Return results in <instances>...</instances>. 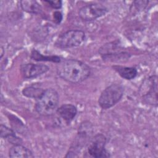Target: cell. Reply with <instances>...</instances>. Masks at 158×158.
<instances>
[{"instance_id": "9", "label": "cell", "mask_w": 158, "mask_h": 158, "mask_svg": "<svg viewBox=\"0 0 158 158\" xmlns=\"http://www.w3.org/2000/svg\"><path fill=\"white\" fill-rule=\"evenodd\" d=\"M148 86V89L146 93H144L142 99L144 103L153 106H157V75H152L149 77L146 83Z\"/></svg>"}, {"instance_id": "14", "label": "cell", "mask_w": 158, "mask_h": 158, "mask_svg": "<svg viewBox=\"0 0 158 158\" xmlns=\"http://www.w3.org/2000/svg\"><path fill=\"white\" fill-rule=\"evenodd\" d=\"M22 9L31 14L38 15L42 12L41 6L35 0H22L20 1Z\"/></svg>"}, {"instance_id": "7", "label": "cell", "mask_w": 158, "mask_h": 158, "mask_svg": "<svg viewBox=\"0 0 158 158\" xmlns=\"http://www.w3.org/2000/svg\"><path fill=\"white\" fill-rule=\"evenodd\" d=\"M107 12V8L102 4L93 3L81 7L78 11V15L82 20L90 22L105 15Z\"/></svg>"}, {"instance_id": "11", "label": "cell", "mask_w": 158, "mask_h": 158, "mask_svg": "<svg viewBox=\"0 0 158 158\" xmlns=\"http://www.w3.org/2000/svg\"><path fill=\"white\" fill-rule=\"evenodd\" d=\"M9 157L11 158H32L33 152L22 144L13 145L9 151Z\"/></svg>"}, {"instance_id": "4", "label": "cell", "mask_w": 158, "mask_h": 158, "mask_svg": "<svg viewBox=\"0 0 158 158\" xmlns=\"http://www.w3.org/2000/svg\"><path fill=\"white\" fill-rule=\"evenodd\" d=\"M99 53L104 60L118 61L128 60L131 54L125 51L118 41L107 43L99 49Z\"/></svg>"}, {"instance_id": "20", "label": "cell", "mask_w": 158, "mask_h": 158, "mask_svg": "<svg viewBox=\"0 0 158 158\" xmlns=\"http://www.w3.org/2000/svg\"><path fill=\"white\" fill-rule=\"evenodd\" d=\"M1 58H2V56H3V49H2V48L1 47Z\"/></svg>"}, {"instance_id": "15", "label": "cell", "mask_w": 158, "mask_h": 158, "mask_svg": "<svg viewBox=\"0 0 158 158\" xmlns=\"http://www.w3.org/2000/svg\"><path fill=\"white\" fill-rule=\"evenodd\" d=\"M30 57L31 59L35 61H47L52 62L54 63H59L61 61L60 57L58 56H44L41 54L36 49H33L31 52Z\"/></svg>"}, {"instance_id": "10", "label": "cell", "mask_w": 158, "mask_h": 158, "mask_svg": "<svg viewBox=\"0 0 158 158\" xmlns=\"http://www.w3.org/2000/svg\"><path fill=\"white\" fill-rule=\"evenodd\" d=\"M55 114L65 123L70 124L77 114V109L73 104H65L58 107Z\"/></svg>"}, {"instance_id": "6", "label": "cell", "mask_w": 158, "mask_h": 158, "mask_svg": "<svg viewBox=\"0 0 158 158\" xmlns=\"http://www.w3.org/2000/svg\"><path fill=\"white\" fill-rule=\"evenodd\" d=\"M106 137L102 133H98L91 137L87 144L86 151L90 157L94 158H106L110 157L106 149Z\"/></svg>"}, {"instance_id": "3", "label": "cell", "mask_w": 158, "mask_h": 158, "mask_svg": "<svg viewBox=\"0 0 158 158\" xmlns=\"http://www.w3.org/2000/svg\"><path fill=\"white\" fill-rule=\"evenodd\" d=\"M123 86L117 83H112L106 87L101 93L98 104L102 109H108L118 103L123 96Z\"/></svg>"}, {"instance_id": "1", "label": "cell", "mask_w": 158, "mask_h": 158, "mask_svg": "<svg viewBox=\"0 0 158 158\" xmlns=\"http://www.w3.org/2000/svg\"><path fill=\"white\" fill-rule=\"evenodd\" d=\"M56 72L58 76L64 80L72 83H78L89 77L91 69L81 60L66 59L57 63Z\"/></svg>"}, {"instance_id": "13", "label": "cell", "mask_w": 158, "mask_h": 158, "mask_svg": "<svg viewBox=\"0 0 158 158\" xmlns=\"http://www.w3.org/2000/svg\"><path fill=\"white\" fill-rule=\"evenodd\" d=\"M112 69L122 78L127 80H131L135 78L138 74L137 69L133 67H125L115 65L112 66Z\"/></svg>"}, {"instance_id": "8", "label": "cell", "mask_w": 158, "mask_h": 158, "mask_svg": "<svg viewBox=\"0 0 158 158\" xmlns=\"http://www.w3.org/2000/svg\"><path fill=\"white\" fill-rule=\"evenodd\" d=\"M48 65L43 64L27 63L20 65V70L22 77L25 79H31L40 77L49 70Z\"/></svg>"}, {"instance_id": "19", "label": "cell", "mask_w": 158, "mask_h": 158, "mask_svg": "<svg viewBox=\"0 0 158 158\" xmlns=\"http://www.w3.org/2000/svg\"><path fill=\"white\" fill-rule=\"evenodd\" d=\"M53 20L54 23H56V24H59L62 19H63V15L62 14V12L59 10H56L53 12Z\"/></svg>"}, {"instance_id": "2", "label": "cell", "mask_w": 158, "mask_h": 158, "mask_svg": "<svg viewBox=\"0 0 158 158\" xmlns=\"http://www.w3.org/2000/svg\"><path fill=\"white\" fill-rule=\"evenodd\" d=\"M59 101V97L57 91L54 88H47L36 99L35 109L40 115L51 116L56 113L58 108Z\"/></svg>"}, {"instance_id": "5", "label": "cell", "mask_w": 158, "mask_h": 158, "mask_svg": "<svg viewBox=\"0 0 158 158\" xmlns=\"http://www.w3.org/2000/svg\"><path fill=\"white\" fill-rule=\"evenodd\" d=\"M86 35L80 30H70L59 35L54 45L60 49H69L80 46L85 40Z\"/></svg>"}, {"instance_id": "18", "label": "cell", "mask_w": 158, "mask_h": 158, "mask_svg": "<svg viewBox=\"0 0 158 158\" xmlns=\"http://www.w3.org/2000/svg\"><path fill=\"white\" fill-rule=\"evenodd\" d=\"M148 1H135L133 2V4L136 10H140L144 9L147 5H148Z\"/></svg>"}, {"instance_id": "17", "label": "cell", "mask_w": 158, "mask_h": 158, "mask_svg": "<svg viewBox=\"0 0 158 158\" xmlns=\"http://www.w3.org/2000/svg\"><path fill=\"white\" fill-rule=\"evenodd\" d=\"M44 2L48 4L51 8L54 9H59L62 7V2L60 0H57V1H49L46 0L44 1Z\"/></svg>"}, {"instance_id": "16", "label": "cell", "mask_w": 158, "mask_h": 158, "mask_svg": "<svg viewBox=\"0 0 158 158\" xmlns=\"http://www.w3.org/2000/svg\"><path fill=\"white\" fill-rule=\"evenodd\" d=\"M44 89L36 86H29L24 88L22 91V94L28 98H33L36 99L44 92Z\"/></svg>"}, {"instance_id": "12", "label": "cell", "mask_w": 158, "mask_h": 158, "mask_svg": "<svg viewBox=\"0 0 158 158\" xmlns=\"http://www.w3.org/2000/svg\"><path fill=\"white\" fill-rule=\"evenodd\" d=\"M0 136L13 145L22 144V139L16 135L14 130L2 124L0 126Z\"/></svg>"}]
</instances>
